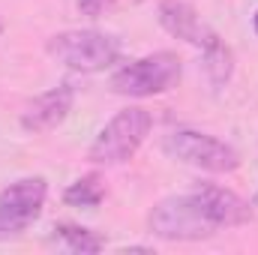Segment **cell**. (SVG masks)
Masks as SVG:
<instances>
[{
  "label": "cell",
  "instance_id": "obj_1",
  "mask_svg": "<svg viewBox=\"0 0 258 255\" xmlns=\"http://www.w3.org/2000/svg\"><path fill=\"white\" fill-rule=\"evenodd\" d=\"M150 129H153L150 111L138 108V105H129L123 111H117L105 126L99 129L96 141L87 150V159L96 162V165H123L147 141Z\"/></svg>",
  "mask_w": 258,
  "mask_h": 255
},
{
  "label": "cell",
  "instance_id": "obj_2",
  "mask_svg": "<svg viewBox=\"0 0 258 255\" xmlns=\"http://www.w3.org/2000/svg\"><path fill=\"white\" fill-rule=\"evenodd\" d=\"M147 225H150V234L162 240H204L219 231L195 192L162 198L150 210Z\"/></svg>",
  "mask_w": 258,
  "mask_h": 255
},
{
  "label": "cell",
  "instance_id": "obj_3",
  "mask_svg": "<svg viewBox=\"0 0 258 255\" xmlns=\"http://www.w3.org/2000/svg\"><path fill=\"white\" fill-rule=\"evenodd\" d=\"M45 51L75 72H102L120 57V42L102 30H63L54 33Z\"/></svg>",
  "mask_w": 258,
  "mask_h": 255
},
{
  "label": "cell",
  "instance_id": "obj_4",
  "mask_svg": "<svg viewBox=\"0 0 258 255\" xmlns=\"http://www.w3.org/2000/svg\"><path fill=\"white\" fill-rule=\"evenodd\" d=\"M180 57L174 51H156L123 63L111 75V90L132 99H147L171 90L180 81Z\"/></svg>",
  "mask_w": 258,
  "mask_h": 255
},
{
  "label": "cell",
  "instance_id": "obj_5",
  "mask_svg": "<svg viewBox=\"0 0 258 255\" xmlns=\"http://www.w3.org/2000/svg\"><path fill=\"white\" fill-rule=\"evenodd\" d=\"M162 150L177 159V162H186L192 168H201V171H210V174H228L240 165V153L207 135V132H195V129H174L165 135L162 141Z\"/></svg>",
  "mask_w": 258,
  "mask_h": 255
},
{
  "label": "cell",
  "instance_id": "obj_6",
  "mask_svg": "<svg viewBox=\"0 0 258 255\" xmlns=\"http://www.w3.org/2000/svg\"><path fill=\"white\" fill-rule=\"evenodd\" d=\"M48 183L45 177H21L0 192V240L21 234L33 225L45 207Z\"/></svg>",
  "mask_w": 258,
  "mask_h": 255
},
{
  "label": "cell",
  "instance_id": "obj_7",
  "mask_svg": "<svg viewBox=\"0 0 258 255\" xmlns=\"http://www.w3.org/2000/svg\"><path fill=\"white\" fill-rule=\"evenodd\" d=\"M156 18H159V24L165 27V33H171V36L180 39V42H189V45L201 48V51L219 39V36L213 33V27H207V24L201 21V15L195 12V6L186 3V0H159Z\"/></svg>",
  "mask_w": 258,
  "mask_h": 255
},
{
  "label": "cell",
  "instance_id": "obj_8",
  "mask_svg": "<svg viewBox=\"0 0 258 255\" xmlns=\"http://www.w3.org/2000/svg\"><path fill=\"white\" fill-rule=\"evenodd\" d=\"M72 102H75L72 84H57V87H51L48 93L36 96V99L21 111V129H24V132H33V135H42V132L57 129L66 117H69Z\"/></svg>",
  "mask_w": 258,
  "mask_h": 255
},
{
  "label": "cell",
  "instance_id": "obj_9",
  "mask_svg": "<svg viewBox=\"0 0 258 255\" xmlns=\"http://www.w3.org/2000/svg\"><path fill=\"white\" fill-rule=\"evenodd\" d=\"M195 195L201 198V204L210 213V219L216 222V228H237V225L252 222V204L243 201L237 192L216 186V183H201V186H195Z\"/></svg>",
  "mask_w": 258,
  "mask_h": 255
},
{
  "label": "cell",
  "instance_id": "obj_10",
  "mask_svg": "<svg viewBox=\"0 0 258 255\" xmlns=\"http://www.w3.org/2000/svg\"><path fill=\"white\" fill-rule=\"evenodd\" d=\"M54 240L63 246L66 252H75V255H90V252H99L105 246V240L90 231V228H81V225H54Z\"/></svg>",
  "mask_w": 258,
  "mask_h": 255
},
{
  "label": "cell",
  "instance_id": "obj_11",
  "mask_svg": "<svg viewBox=\"0 0 258 255\" xmlns=\"http://www.w3.org/2000/svg\"><path fill=\"white\" fill-rule=\"evenodd\" d=\"M204 72H207L213 87H225L228 84V78L234 72V51L222 39H216L213 45L204 48Z\"/></svg>",
  "mask_w": 258,
  "mask_h": 255
},
{
  "label": "cell",
  "instance_id": "obj_12",
  "mask_svg": "<svg viewBox=\"0 0 258 255\" xmlns=\"http://www.w3.org/2000/svg\"><path fill=\"white\" fill-rule=\"evenodd\" d=\"M105 198V186H102V177L99 174H87V177H78L75 183H69V189L63 192V201L72 207H99Z\"/></svg>",
  "mask_w": 258,
  "mask_h": 255
},
{
  "label": "cell",
  "instance_id": "obj_13",
  "mask_svg": "<svg viewBox=\"0 0 258 255\" xmlns=\"http://www.w3.org/2000/svg\"><path fill=\"white\" fill-rule=\"evenodd\" d=\"M114 3H117V0H75L78 12L87 15V18H99V15H105Z\"/></svg>",
  "mask_w": 258,
  "mask_h": 255
},
{
  "label": "cell",
  "instance_id": "obj_14",
  "mask_svg": "<svg viewBox=\"0 0 258 255\" xmlns=\"http://www.w3.org/2000/svg\"><path fill=\"white\" fill-rule=\"evenodd\" d=\"M123 252H150V246H126Z\"/></svg>",
  "mask_w": 258,
  "mask_h": 255
},
{
  "label": "cell",
  "instance_id": "obj_15",
  "mask_svg": "<svg viewBox=\"0 0 258 255\" xmlns=\"http://www.w3.org/2000/svg\"><path fill=\"white\" fill-rule=\"evenodd\" d=\"M252 27H255V33H258V12H255V18H252Z\"/></svg>",
  "mask_w": 258,
  "mask_h": 255
},
{
  "label": "cell",
  "instance_id": "obj_16",
  "mask_svg": "<svg viewBox=\"0 0 258 255\" xmlns=\"http://www.w3.org/2000/svg\"><path fill=\"white\" fill-rule=\"evenodd\" d=\"M252 207H258V192H255V198H252Z\"/></svg>",
  "mask_w": 258,
  "mask_h": 255
},
{
  "label": "cell",
  "instance_id": "obj_17",
  "mask_svg": "<svg viewBox=\"0 0 258 255\" xmlns=\"http://www.w3.org/2000/svg\"><path fill=\"white\" fill-rule=\"evenodd\" d=\"M0 33H3V21H0Z\"/></svg>",
  "mask_w": 258,
  "mask_h": 255
}]
</instances>
